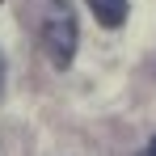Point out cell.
<instances>
[{
    "mask_svg": "<svg viewBox=\"0 0 156 156\" xmlns=\"http://www.w3.org/2000/svg\"><path fill=\"white\" fill-rule=\"evenodd\" d=\"M42 47H47V59L55 68H68L72 55H76V13L68 0H51L47 17H42Z\"/></svg>",
    "mask_w": 156,
    "mask_h": 156,
    "instance_id": "obj_1",
    "label": "cell"
},
{
    "mask_svg": "<svg viewBox=\"0 0 156 156\" xmlns=\"http://www.w3.org/2000/svg\"><path fill=\"white\" fill-rule=\"evenodd\" d=\"M89 9H93V17L105 30H118L127 21V0H89Z\"/></svg>",
    "mask_w": 156,
    "mask_h": 156,
    "instance_id": "obj_2",
    "label": "cell"
},
{
    "mask_svg": "<svg viewBox=\"0 0 156 156\" xmlns=\"http://www.w3.org/2000/svg\"><path fill=\"white\" fill-rule=\"evenodd\" d=\"M144 156H156V135L148 139V148H144Z\"/></svg>",
    "mask_w": 156,
    "mask_h": 156,
    "instance_id": "obj_3",
    "label": "cell"
},
{
    "mask_svg": "<svg viewBox=\"0 0 156 156\" xmlns=\"http://www.w3.org/2000/svg\"><path fill=\"white\" fill-rule=\"evenodd\" d=\"M0 93H4V55H0Z\"/></svg>",
    "mask_w": 156,
    "mask_h": 156,
    "instance_id": "obj_4",
    "label": "cell"
}]
</instances>
